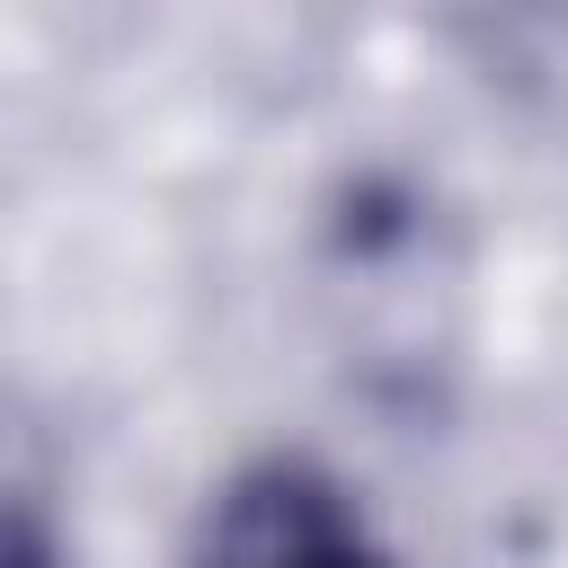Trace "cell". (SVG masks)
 Listing matches in <instances>:
<instances>
[{
    "label": "cell",
    "instance_id": "6da1fadb",
    "mask_svg": "<svg viewBox=\"0 0 568 568\" xmlns=\"http://www.w3.org/2000/svg\"><path fill=\"white\" fill-rule=\"evenodd\" d=\"M186 568H399L355 506V488L302 453L248 462L222 479V497L195 524Z\"/></svg>",
    "mask_w": 568,
    "mask_h": 568
}]
</instances>
